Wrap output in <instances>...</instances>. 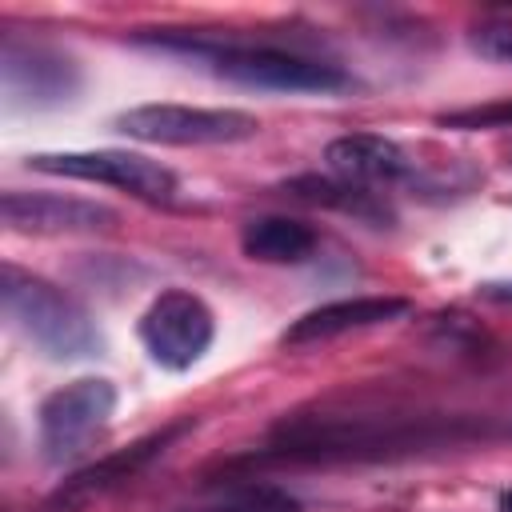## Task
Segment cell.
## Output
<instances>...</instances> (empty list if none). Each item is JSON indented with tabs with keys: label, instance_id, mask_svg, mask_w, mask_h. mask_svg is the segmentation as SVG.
Returning <instances> with one entry per match:
<instances>
[{
	"label": "cell",
	"instance_id": "1",
	"mask_svg": "<svg viewBox=\"0 0 512 512\" xmlns=\"http://www.w3.org/2000/svg\"><path fill=\"white\" fill-rule=\"evenodd\" d=\"M476 424L384 412H296L272 428L268 460H364L476 436Z\"/></svg>",
	"mask_w": 512,
	"mask_h": 512
},
{
	"label": "cell",
	"instance_id": "2",
	"mask_svg": "<svg viewBox=\"0 0 512 512\" xmlns=\"http://www.w3.org/2000/svg\"><path fill=\"white\" fill-rule=\"evenodd\" d=\"M0 304L24 340L48 360H88L104 348V336L88 308L60 284L24 272L16 264L0 268Z\"/></svg>",
	"mask_w": 512,
	"mask_h": 512
},
{
	"label": "cell",
	"instance_id": "3",
	"mask_svg": "<svg viewBox=\"0 0 512 512\" xmlns=\"http://www.w3.org/2000/svg\"><path fill=\"white\" fill-rule=\"evenodd\" d=\"M148 44L168 52H188L204 60L220 80L264 92H340L352 84V76L340 64L288 52L276 44H208L196 36H152Z\"/></svg>",
	"mask_w": 512,
	"mask_h": 512
},
{
	"label": "cell",
	"instance_id": "4",
	"mask_svg": "<svg viewBox=\"0 0 512 512\" xmlns=\"http://www.w3.org/2000/svg\"><path fill=\"white\" fill-rule=\"evenodd\" d=\"M116 412V384L104 376H76L64 388L48 392L36 428H40V452L48 464L76 460L112 420Z\"/></svg>",
	"mask_w": 512,
	"mask_h": 512
},
{
	"label": "cell",
	"instance_id": "5",
	"mask_svg": "<svg viewBox=\"0 0 512 512\" xmlns=\"http://www.w3.org/2000/svg\"><path fill=\"white\" fill-rule=\"evenodd\" d=\"M116 132L144 144L208 148L236 144L260 132V120L240 108H196V104H136L116 116Z\"/></svg>",
	"mask_w": 512,
	"mask_h": 512
},
{
	"label": "cell",
	"instance_id": "6",
	"mask_svg": "<svg viewBox=\"0 0 512 512\" xmlns=\"http://www.w3.org/2000/svg\"><path fill=\"white\" fill-rule=\"evenodd\" d=\"M28 168L48 172V176L108 184V188H120V192H128L136 200H148V204H168L180 192V180H176L172 168H164L160 160H148L140 152H128V148L36 152V156H28Z\"/></svg>",
	"mask_w": 512,
	"mask_h": 512
},
{
	"label": "cell",
	"instance_id": "7",
	"mask_svg": "<svg viewBox=\"0 0 512 512\" xmlns=\"http://www.w3.org/2000/svg\"><path fill=\"white\" fill-rule=\"evenodd\" d=\"M212 336H216V316L188 288H164L140 316V344L168 372L192 368L212 348Z\"/></svg>",
	"mask_w": 512,
	"mask_h": 512
},
{
	"label": "cell",
	"instance_id": "8",
	"mask_svg": "<svg viewBox=\"0 0 512 512\" xmlns=\"http://www.w3.org/2000/svg\"><path fill=\"white\" fill-rule=\"evenodd\" d=\"M192 424H196L192 416H180V420L164 424L160 432H148V436L132 440L128 448H116V452L100 456L96 464L72 472V476L48 496V508H52V512H80V508H88L92 500H104L108 492H116L120 484H128L132 476H140L156 456H164L184 432H192Z\"/></svg>",
	"mask_w": 512,
	"mask_h": 512
},
{
	"label": "cell",
	"instance_id": "9",
	"mask_svg": "<svg viewBox=\"0 0 512 512\" xmlns=\"http://www.w3.org/2000/svg\"><path fill=\"white\" fill-rule=\"evenodd\" d=\"M0 220L12 232H32V236H88V232L116 228L120 216L108 204H96L84 196L8 188L0 196Z\"/></svg>",
	"mask_w": 512,
	"mask_h": 512
},
{
	"label": "cell",
	"instance_id": "10",
	"mask_svg": "<svg viewBox=\"0 0 512 512\" xmlns=\"http://www.w3.org/2000/svg\"><path fill=\"white\" fill-rule=\"evenodd\" d=\"M0 72H4L8 96L24 104H60V100H72L80 88V68L72 56L44 44H24L16 36H4Z\"/></svg>",
	"mask_w": 512,
	"mask_h": 512
},
{
	"label": "cell",
	"instance_id": "11",
	"mask_svg": "<svg viewBox=\"0 0 512 512\" xmlns=\"http://www.w3.org/2000/svg\"><path fill=\"white\" fill-rule=\"evenodd\" d=\"M412 304L404 296H352V300H332L320 304L312 312H304L300 320H292L280 336V344H320L344 332H360V328H376V324H392L408 312Z\"/></svg>",
	"mask_w": 512,
	"mask_h": 512
},
{
	"label": "cell",
	"instance_id": "12",
	"mask_svg": "<svg viewBox=\"0 0 512 512\" xmlns=\"http://www.w3.org/2000/svg\"><path fill=\"white\" fill-rule=\"evenodd\" d=\"M324 160H328L332 176H340L348 184H360V188L392 184V180H404L412 172L408 152L396 140L376 136V132H348V136L328 140Z\"/></svg>",
	"mask_w": 512,
	"mask_h": 512
},
{
	"label": "cell",
	"instance_id": "13",
	"mask_svg": "<svg viewBox=\"0 0 512 512\" xmlns=\"http://www.w3.org/2000/svg\"><path fill=\"white\" fill-rule=\"evenodd\" d=\"M240 248L256 264H300L316 252V228L292 216H256L240 228Z\"/></svg>",
	"mask_w": 512,
	"mask_h": 512
},
{
	"label": "cell",
	"instance_id": "14",
	"mask_svg": "<svg viewBox=\"0 0 512 512\" xmlns=\"http://www.w3.org/2000/svg\"><path fill=\"white\" fill-rule=\"evenodd\" d=\"M284 192L292 200H304V204H316V208H332V212H344V216H356L364 224H392V208L372 192V188H360V184H348L340 176H292L284 184Z\"/></svg>",
	"mask_w": 512,
	"mask_h": 512
},
{
	"label": "cell",
	"instance_id": "15",
	"mask_svg": "<svg viewBox=\"0 0 512 512\" xmlns=\"http://www.w3.org/2000/svg\"><path fill=\"white\" fill-rule=\"evenodd\" d=\"M192 512H300V504L272 484H244L236 492H228L220 504L208 508H192Z\"/></svg>",
	"mask_w": 512,
	"mask_h": 512
},
{
	"label": "cell",
	"instance_id": "16",
	"mask_svg": "<svg viewBox=\"0 0 512 512\" xmlns=\"http://www.w3.org/2000/svg\"><path fill=\"white\" fill-rule=\"evenodd\" d=\"M444 128H460V132H480V128H512V96L504 100H488V104H472V108H456L440 116Z\"/></svg>",
	"mask_w": 512,
	"mask_h": 512
},
{
	"label": "cell",
	"instance_id": "17",
	"mask_svg": "<svg viewBox=\"0 0 512 512\" xmlns=\"http://www.w3.org/2000/svg\"><path fill=\"white\" fill-rule=\"evenodd\" d=\"M472 48L488 60L512 64V24H480L472 32Z\"/></svg>",
	"mask_w": 512,
	"mask_h": 512
},
{
	"label": "cell",
	"instance_id": "18",
	"mask_svg": "<svg viewBox=\"0 0 512 512\" xmlns=\"http://www.w3.org/2000/svg\"><path fill=\"white\" fill-rule=\"evenodd\" d=\"M484 300H496V304H512V280H500V284H484L480 288Z\"/></svg>",
	"mask_w": 512,
	"mask_h": 512
},
{
	"label": "cell",
	"instance_id": "19",
	"mask_svg": "<svg viewBox=\"0 0 512 512\" xmlns=\"http://www.w3.org/2000/svg\"><path fill=\"white\" fill-rule=\"evenodd\" d=\"M496 512H512V492H504V496L496 500Z\"/></svg>",
	"mask_w": 512,
	"mask_h": 512
}]
</instances>
